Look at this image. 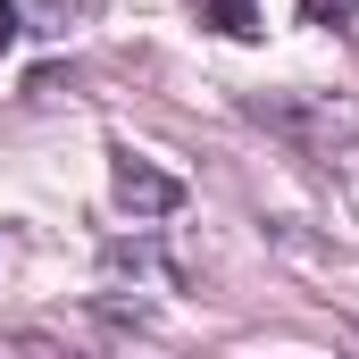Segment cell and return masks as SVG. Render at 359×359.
Instances as JSON below:
<instances>
[{
  "mask_svg": "<svg viewBox=\"0 0 359 359\" xmlns=\"http://www.w3.org/2000/svg\"><path fill=\"white\" fill-rule=\"evenodd\" d=\"M259 117H268L276 134H292L318 168H334V159H351V142H359V126H351V109H326V100H309V109H292V100H259Z\"/></svg>",
  "mask_w": 359,
  "mask_h": 359,
  "instance_id": "6da1fadb",
  "label": "cell"
},
{
  "mask_svg": "<svg viewBox=\"0 0 359 359\" xmlns=\"http://www.w3.org/2000/svg\"><path fill=\"white\" fill-rule=\"evenodd\" d=\"M109 192H117V209H134V217L184 209V184L168 176V168H151V159H134V151H109Z\"/></svg>",
  "mask_w": 359,
  "mask_h": 359,
  "instance_id": "7a4b0ae2",
  "label": "cell"
},
{
  "mask_svg": "<svg viewBox=\"0 0 359 359\" xmlns=\"http://www.w3.org/2000/svg\"><path fill=\"white\" fill-rule=\"evenodd\" d=\"M192 17L209 25V34H226V42H259L268 25H259V0H192Z\"/></svg>",
  "mask_w": 359,
  "mask_h": 359,
  "instance_id": "3957f363",
  "label": "cell"
},
{
  "mask_svg": "<svg viewBox=\"0 0 359 359\" xmlns=\"http://www.w3.org/2000/svg\"><path fill=\"white\" fill-rule=\"evenodd\" d=\"M351 8H359V0H301V17H309V25H326V34H343V25H351Z\"/></svg>",
  "mask_w": 359,
  "mask_h": 359,
  "instance_id": "277c9868",
  "label": "cell"
},
{
  "mask_svg": "<svg viewBox=\"0 0 359 359\" xmlns=\"http://www.w3.org/2000/svg\"><path fill=\"white\" fill-rule=\"evenodd\" d=\"M17 42V0H0V50Z\"/></svg>",
  "mask_w": 359,
  "mask_h": 359,
  "instance_id": "5b68a950",
  "label": "cell"
}]
</instances>
